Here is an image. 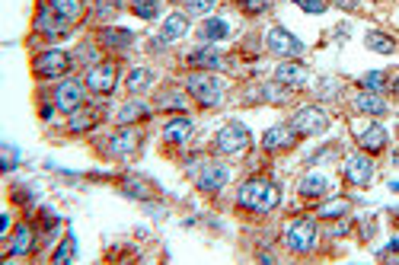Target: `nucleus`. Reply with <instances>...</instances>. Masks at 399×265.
Listing matches in <instances>:
<instances>
[{
	"instance_id": "obj_1",
	"label": "nucleus",
	"mask_w": 399,
	"mask_h": 265,
	"mask_svg": "<svg viewBox=\"0 0 399 265\" xmlns=\"http://www.w3.org/2000/svg\"><path fill=\"white\" fill-rule=\"evenodd\" d=\"M236 201H240L246 211H256V214H268L281 205V189L272 183V179H246L236 192Z\"/></svg>"
},
{
	"instance_id": "obj_2",
	"label": "nucleus",
	"mask_w": 399,
	"mask_h": 265,
	"mask_svg": "<svg viewBox=\"0 0 399 265\" xmlns=\"http://www.w3.org/2000/svg\"><path fill=\"white\" fill-rule=\"evenodd\" d=\"M185 90H189V96H195V102L205 106V109L221 106V96H224L221 80H217L211 71H198V74H192L189 80H185Z\"/></svg>"
},
{
	"instance_id": "obj_3",
	"label": "nucleus",
	"mask_w": 399,
	"mask_h": 265,
	"mask_svg": "<svg viewBox=\"0 0 399 265\" xmlns=\"http://www.w3.org/2000/svg\"><path fill=\"white\" fill-rule=\"evenodd\" d=\"M214 144H217V150H221V154H227V157H236V154H246V150H250L252 134H250V128H246L243 122H227L224 128L217 131Z\"/></svg>"
},
{
	"instance_id": "obj_4",
	"label": "nucleus",
	"mask_w": 399,
	"mask_h": 265,
	"mask_svg": "<svg viewBox=\"0 0 399 265\" xmlns=\"http://www.w3.org/2000/svg\"><path fill=\"white\" fill-rule=\"evenodd\" d=\"M33 71H35V77H39V80H55V77H64L67 71H71V55H67V51H61V48H48V51H42V55L35 58Z\"/></svg>"
},
{
	"instance_id": "obj_5",
	"label": "nucleus",
	"mask_w": 399,
	"mask_h": 265,
	"mask_svg": "<svg viewBox=\"0 0 399 265\" xmlns=\"http://www.w3.org/2000/svg\"><path fill=\"white\" fill-rule=\"evenodd\" d=\"M266 45L272 55H278V58H288V61H297L300 55H304V42L294 39L284 26H275V29H268L266 35Z\"/></svg>"
},
{
	"instance_id": "obj_6",
	"label": "nucleus",
	"mask_w": 399,
	"mask_h": 265,
	"mask_svg": "<svg viewBox=\"0 0 399 265\" xmlns=\"http://www.w3.org/2000/svg\"><path fill=\"white\" fill-rule=\"evenodd\" d=\"M84 83H86V90H93V93H100V96H106V93L115 90V83H118V67L112 64V61H100V64H93L90 71H86Z\"/></svg>"
},
{
	"instance_id": "obj_7",
	"label": "nucleus",
	"mask_w": 399,
	"mask_h": 265,
	"mask_svg": "<svg viewBox=\"0 0 399 265\" xmlns=\"http://www.w3.org/2000/svg\"><path fill=\"white\" fill-rule=\"evenodd\" d=\"M291 128L297 134H304V138H313V134H323L329 128V118H326V112L319 106H307L291 118Z\"/></svg>"
},
{
	"instance_id": "obj_8",
	"label": "nucleus",
	"mask_w": 399,
	"mask_h": 265,
	"mask_svg": "<svg viewBox=\"0 0 399 265\" xmlns=\"http://www.w3.org/2000/svg\"><path fill=\"white\" fill-rule=\"evenodd\" d=\"M84 86H86V83L74 80V77L61 80V83H58V93H55V106H58L61 112H71V116H74L77 109H84V106H86Z\"/></svg>"
},
{
	"instance_id": "obj_9",
	"label": "nucleus",
	"mask_w": 399,
	"mask_h": 265,
	"mask_svg": "<svg viewBox=\"0 0 399 265\" xmlns=\"http://www.w3.org/2000/svg\"><path fill=\"white\" fill-rule=\"evenodd\" d=\"M284 240H288V246H291L294 253H310L316 243V224L310 217H300V221H294V224L288 227Z\"/></svg>"
},
{
	"instance_id": "obj_10",
	"label": "nucleus",
	"mask_w": 399,
	"mask_h": 265,
	"mask_svg": "<svg viewBox=\"0 0 399 265\" xmlns=\"http://www.w3.org/2000/svg\"><path fill=\"white\" fill-rule=\"evenodd\" d=\"M138 147H141V131H138V128H122V131H115L106 141L109 157H128V154H134Z\"/></svg>"
},
{
	"instance_id": "obj_11",
	"label": "nucleus",
	"mask_w": 399,
	"mask_h": 265,
	"mask_svg": "<svg viewBox=\"0 0 399 265\" xmlns=\"http://www.w3.org/2000/svg\"><path fill=\"white\" fill-rule=\"evenodd\" d=\"M300 134L294 131L291 125H275V128H268L266 134H262V147L268 150V154H278V150H291L294 144H297Z\"/></svg>"
},
{
	"instance_id": "obj_12",
	"label": "nucleus",
	"mask_w": 399,
	"mask_h": 265,
	"mask_svg": "<svg viewBox=\"0 0 399 265\" xmlns=\"http://www.w3.org/2000/svg\"><path fill=\"white\" fill-rule=\"evenodd\" d=\"M345 179H349L351 185H367L371 179H374V163H371V157H364V154H351L349 160H345Z\"/></svg>"
},
{
	"instance_id": "obj_13",
	"label": "nucleus",
	"mask_w": 399,
	"mask_h": 265,
	"mask_svg": "<svg viewBox=\"0 0 399 265\" xmlns=\"http://www.w3.org/2000/svg\"><path fill=\"white\" fill-rule=\"evenodd\" d=\"M307 80H310V71L300 64V61H284V64H278V71H275V83L291 86V90L307 86Z\"/></svg>"
},
{
	"instance_id": "obj_14",
	"label": "nucleus",
	"mask_w": 399,
	"mask_h": 265,
	"mask_svg": "<svg viewBox=\"0 0 399 265\" xmlns=\"http://www.w3.org/2000/svg\"><path fill=\"white\" fill-rule=\"evenodd\" d=\"M355 138L367 154H380V150L387 147V128H383L380 122H371V125H364V128H355Z\"/></svg>"
},
{
	"instance_id": "obj_15",
	"label": "nucleus",
	"mask_w": 399,
	"mask_h": 265,
	"mask_svg": "<svg viewBox=\"0 0 399 265\" xmlns=\"http://www.w3.org/2000/svg\"><path fill=\"white\" fill-rule=\"evenodd\" d=\"M227 179H230V170H227L224 163H211L198 173V189L201 192H217V189H224L227 185Z\"/></svg>"
},
{
	"instance_id": "obj_16",
	"label": "nucleus",
	"mask_w": 399,
	"mask_h": 265,
	"mask_svg": "<svg viewBox=\"0 0 399 265\" xmlns=\"http://www.w3.org/2000/svg\"><path fill=\"white\" fill-rule=\"evenodd\" d=\"M355 109H358V112H364V116H374V118H380V116H387V112H390V106L383 102L380 93H371V90L358 93Z\"/></svg>"
},
{
	"instance_id": "obj_17",
	"label": "nucleus",
	"mask_w": 399,
	"mask_h": 265,
	"mask_svg": "<svg viewBox=\"0 0 399 265\" xmlns=\"http://www.w3.org/2000/svg\"><path fill=\"white\" fill-rule=\"evenodd\" d=\"M48 10L51 13H58L64 23H77V19L84 17L86 3L84 0H48Z\"/></svg>"
},
{
	"instance_id": "obj_18",
	"label": "nucleus",
	"mask_w": 399,
	"mask_h": 265,
	"mask_svg": "<svg viewBox=\"0 0 399 265\" xmlns=\"http://www.w3.org/2000/svg\"><path fill=\"white\" fill-rule=\"evenodd\" d=\"M297 192L304 195V199H319V195L329 192V179H326L323 173H307L304 179H300Z\"/></svg>"
},
{
	"instance_id": "obj_19",
	"label": "nucleus",
	"mask_w": 399,
	"mask_h": 265,
	"mask_svg": "<svg viewBox=\"0 0 399 265\" xmlns=\"http://www.w3.org/2000/svg\"><path fill=\"white\" fill-rule=\"evenodd\" d=\"M192 134V118L179 116V118H169L167 128H163V138H167L169 144H185Z\"/></svg>"
},
{
	"instance_id": "obj_20",
	"label": "nucleus",
	"mask_w": 399,
	"mask_h": 265,
	"mask_svg": "<svg viewBox=\"0 0 399 265\" xmlns=\"http://www.w3.org/2000/svg\"><path fill=\"white\" fill-rule=\"evenodd\" d=\"M100 42L106 45V48H128L134 42V33L131 29H118V26H106L100 33Z\"/></svg>"
},
{
	"instance_id": "obj_21",
	"label": "nucleus",
	"mask_w": 399,
	"mask_h": 265,
	"mask_svg": "<svg viewBox=\"0 0 399 265\" xmlns=\"http://www.w3.org/2000/svg\"><path fill=\"white\" fill-rule=\"evenodd\" d=\"M185 61H189L192 67H201V71H217V67L224 64V58H221L214 48H195V51H189Z\"/></svg>"
},
{
	"instance_id": "obj_22",
	"label": "nucleus",
	"mask_w": 399,
	"mask_h": 265,
	"mask_svg": "<svg viewBox=\"0 0 399 265\" xmlns=\"http://www.w3.org/2000/svg\"><path fill=\"white\" fill-rule=\"evenodd\" d=\"M185 33H189V17H185V13H173V17H167V23H163V35H160V39L176 42V39H183Z\"/></svg>"
},
{
	"instance_id": "obj_23",
	"label": "nucleus",
	"mask_w": 399,
	"mask_h": 265,
	"mask_svg": "<svg viewBox=\"0 0 399 265\" xmlns=\"http://www.w3.org/2000/svg\"><path fill=\"white\" fill-rule=\"evenodd\" d=\"M35 29H39L42 35H64L67 33V23L58 17V13H51V17H48V10H42V13H39V19H35Z\"/></svg>"
},
{
	"instance_id": "obj_24",
	"label": "nucleus",
	"mask_w": 399,
	"mask_h": 265,
	"mask_svg": "<svg viewBox=\"0 0 399 265\" xmlns=\"http://www.w3.org/2000/svg\"><path fill=\"white\" fill-rule=\"evenodd\" d=\"M29 246H33V227H17V233H13V243L7 246V259H17L23 256V253H29Z\"/></svg>"
},
{
	"instance_id": "obj_25",
	"label": "nucleus",
	"mask_w": 399,
	"mask_h": 265,
	"mask_svg": "<svg viewBox=\"0 0 399 265\" xmlns=\"http://www.w3.org/2000/svg\"><path fill=\"white\" fill-rule=\"evenodd\" d=\"M198 35L205 42H221V39H227V35H230V26H227L224 19H205V23H201V29H198Z\"/></svg>"
},
{
	"instance_id": "obj_26",
	"label": "nucleus",
	"mask_w": 399,
	"mask_h": 265,
	"mask_svg": "<svg viewBox=\"0 0 399 265\" xmlns=\"http://www.w3.org/2000/svg\"><path fill=\"white\" fill-rule=\"evenodd\" d=\"M364 42H367V48L377 51V55H393V51H396V42H393L390 35L377 33V29H371V33L364 35Z\"/></svg>"
},
{
	"instance_id": "obj_27",
	"label": "nucleus",
	"mask_w": 399,
	"mask_h": 265,
	"mask_svg": "<svg viewBox=\"0 0 399 265\" xmlns=\"http://www.w3.org/2000/svg\"><path fill=\"white\" fill-rule=\"evenodd\" d=\"M154 86V74H150L147 67H134L131 74H128V90L131 93H144Z\"/></svg>"
},
{
	"instance_id": "obj_28",
	"label": "nucleus",
	"mask_w": 399,
	"mask_h": 265,
	"mask_svg": "<svg viewBox=\"0 0 399 265\" xmlns=\"http://www.w3.org/2000/svg\"><path fill=\"white\" fill-rule=\"evenodd\" d=\"M147 116H150V109L144 106V102H125L122 112H118V122L131 125V122H141V118H147Z\"/></svg>"
},
{
	"instance_id": "obj_29",
	"label": "nucleus",
	"mask_w": 399,
	"mask_h": 265,
	"mask_svg": "<svg viewBox=\"0 0 399 265\" xmlns=\"http://www.w3.org/2000/svg\"><path fill=\"white\" fill-rule=\"evenodd\" d=\"M387 74H383V71H367L364 77H361V86H364V90H371V93H383L387 90Z\"/></svg>"
},
{
	"instance_id": "obj_30",
	"label": "nucleus",
	"mask_w": 399,
	"mask_h": 265,
	"mask_svg": "<svg viewBox=\"0 0 399 265\" xmlns=\"http://www.w3.org/2000/svg\"><path fill=\"white\" fill-rule=\"evenodd\" d=\"M131 10L141 19H157L160 17V0H131Z\"/></svg>"
},
{
	"instance_id": "obj_31",
	"label": "nucleus",
	"mask_w": 399,
	"mask_h": 265,
	"mask_svg": "<svg viewBox=\"0 0 399 265\" xmlns=\"http://www.w3.org/2000/svg\"><path fill=\"white\" fill-rule=\"evenodd\" d=\"M319 217H342V214H349V201L345 199H333V201H326L319 211H316Z\"/></svg>"
},
{
	"instance_id": "obj_32",
	"label": "nucleus",
	"mask_w": 399,
	"mask_h": 265,
	"mask_svg": "<svg viewBox=\"0 0 399 265\" xmlns=\"http://www.w3.org/2000/svg\"><path fill=\"white\" fill-rule=\"evenodd\" d=\"M93 125H96V112H80L77 109L74 118H71V131H90Z\"/></svg>"
},
{
	"instance_id": "obj_33",
	"label": "nucleus",
	"mask_w": 399,
	"mask_h": 265,
	"mask_svg": "<svg viewBox=\"0 0 399 265\" xmlns=\"http://www.w3.org/2000/svg\"><path fill=\"white\" fill-rule=\"evenodd\" d=\"M118 10H122V3H118V0H100V3H96V17L106 23V19H115L118 17Z\"/></svg>"
},
{
	"instance_id": "obj_34",
	"label": "nucleus",
	"mask_w": 399,
	"mask_h": 265,
	"mask_svg": "<svg viewBox=\"0 0 399 265\" xmlns=\"http://www.w3.org/2000/svg\"><path fill=\"white\" fill-rule=\"evenodd\" d=\"M74 249H77V240L74 237H64V243H61L58 249H55V262H71V259H74Z\"/></svg>"
},
{
	"instance_id": "obj_35",
	"label": "nucleus",
	"mask_w": 399,
	"mask_h": 265,
	"mask_svg": "<svg viewBox=\"0 0 399 265\" xmlns=\"http://www.w3.org/2000/svg\"><path fill=\"white\" fill-rule=\"evenodd\" d=\"M214 7H217V0H185V10L189 13H201V17H208Z\"/></svg>"
},
{
	"instance_id": "obj_36",
	"label": "nucleus",
	"mask_w": 399,
	"mask_h": 265,
	"mask_svg": "<svg viewBox=\"0 0 399 265\" xmlns=\"http://www.w3.org/2000/svg\"><path fill=\"white\" fill-rule=\"evenodd\" d=\"M294 3H297L304 13H316V17H319V13H326V7H329L326 0H294Z\"/></svg>"
},
{
	"instance_id": "obj_37",
	"label": "nucleus",
	"mask_w": 399,
	"mask_h": 265,
	"mask_svg": "<svg viewBox=\"0 0 399 265\" xmlns=\"http://www.w3.org/2000/svg\"><path fill=\"white\" fill-rule=\"evenodd\" d=\"M125 192H128V195H134V199H150V195H154V192H150L144 183H138V179H128Z\"/></svg>"
},
{
	"instance_id": "obj_38",
	"label": "nucleus",
	"mask_w": 399,
	"mask_h": 265,
	"mask_svg": "<svg viewBox=\"0 0 399 265\" xmlns=\"http://www.w3.org/2000/svg\"><path fill=\"white\" fill-rule=\"evenodd\" d=\"M240 7L246 10V13H266V10L272 7V0H240Z\"/></svg>"
},
{
	"instance_id": "obj_39",
	"label": "nucleus",
	"mask_w": 399,
	"mask_h": 265,
	"mask_svg": "<svg viewBox=\"0 0 399 265\" xmlns=\"http://www.w3.org/2000/svg\"><path fill=\"white\" fill-rule=\"evenodd\" d=\"M160 106L163 109H185V96L183 93H167V96L160 100Z\"/></svg>"
},
{
	"instance_id": "obj_40",
	"label": "nucleus",
	"mask_w": 399,
	"mask_h": 265,
	"mask_svg": "<svg viewBox=\"0 0 399 265\" xmlns=\"http://www.w3.org/2000/svg\"><path fill=\"white\" fill-rule=\"evenodd\" d=\"M278 86H281V83H278ZM278 86H266V90H262V96H266V100H272V102H281L284 100V90H278Z\"/></svg>"
},
{
	"instance_id": "obj_41",
	"label": "nucleus",
	"mask_w": 399,
	"mask_h": 265,
	"mask_svg": "<svg viewBox=\"0 0 399 265\" xmlns=\"http://www.w3.org/2000/svg\"><path fill=\"white\" fill-rule=\"evenodd\" d=\"M335 7H342V10H349V13H355L358 7H361V0H333Z\"/></svg>"
},
{
	"instance_id": "obj_42",
	"label": "nucleus",
	"mask_w": 399,
	"mask_h": 265,
	"mask_svg": "<svg viewBox=\"0 0 399 265\" xmlns=\"http://www.w3.org/2000/svg\"><path fill=\"white\" fill-rule=\"evenodd\" d=\"M393 90H396V96H399V77H396V83H393Z\"/></svg>"
}]
</instances>
